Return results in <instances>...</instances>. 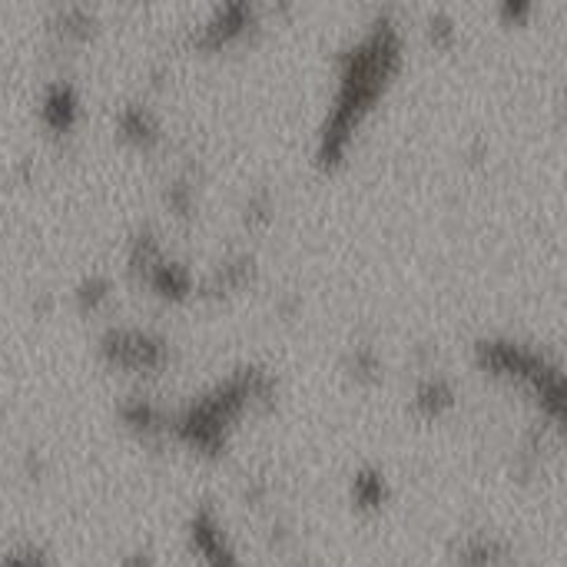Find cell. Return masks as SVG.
Returning a JSON list of instances; mask_svg holds the SVG:
<instances>
[{"label": "cell", "mask_w": 567, "mask_h": 567, "mask_svg": "<svg viewBox=\"0 0 567 567\" xmlns=\"http://www.w3.org/2000/svg\"><path fill=\"white\" fill-rule=\"evenodd\" d=\"M495 13H498V20L505 27H522V23H528L535 17V3L532 0H502L495 7Z\"/></svg>", "instance_id": "23"}, {"label": "cell", "mask_w": 567, "mask_h": 567, "mask_svg": "<svg viewBox=\"0 0 567 567\" xmlns=\"http://www.w3.org/2000/svg\"><path fill=\"white\" fill-rule=\"evenodd\" d=\"M120 567H156V561H153L150 548H136V551H130V555L120 561Z\"/></svg>", "instance_id": "27"}, {"label": "cell", "mask_w": 567, "mask_h": 567, "mask_svg": "<svg viewBox=\"0 0 567 567\" xmlns=\"http://www.w3.org/2000/svg\"><path fill=\"white\" fill-rule=\"evenodd\" d=\"M262 27V10L249 0H229V3H216L186 37V43L193 50H229V47H243L252 33H259Z\"/></svg>", "instance_id": "5"}, {"label": "cell", "mask_w": 567, "mask_h": 567, "mask_svg": "<svg viewBox=\"0 0 567 567\" xmlns=\"http://www.w3.org/2000/svg\"><path fill=\"white\" fill-rule=\"evenodd\" d=\"M425 40H429L435 50H452V47L462 40L458 20H455L449 10H429V13H425Z\"/></svg>", "instance_id": "22"}, {"label": "cell", "mask_w": 567, "mask_h": 567, "mask_svg": "<svg viewBox=\"0 0 567 567\" xmlns=\"http://www.w3.org/2000/svg\"><path fill=\"white\" fill-rule=\"evenodd\" d=\"M475 365L502 382L525 389L551 429L565 422V365L561 359L535 342L515 336H482L472 346Z\"/></svg>", "instance_id": "3"}, {"label": "cell", "mask_w": 567, "mask_h": 567, "mask_svg": "<svg viewBox=\"0 0 567 567\" xmlns=\"http://www.w3.org/2000/svg\"><path fill=\"white\" fill-rule=\"evenodd\" d=\"M239 219L249 233H262L272 226L276 219V193L269 186H256L246 193L243 206H239Z\"/></svg>", "instance_id": "20"}, {"label": "cell", "mask_w": 567, "mask_h": 567, "mask_svg": "<svg viewBox=\"0 0 567 567\" xmlns=\"http://www.w3.org/2000/svg\"><path fill=\"white\" fill-rule=\"evenodd\" d=\"M116 419L146 442L169 439V409H163L146 392H126L116 399Z\"/></svg>", "instance_id": "13"}, {"label": "cell", "mask_w": 567, "mask_h": 567, "mask_svg": "<svg viewBox=\"0 0 567 567\" xmlns=\"http://www.w3.org/2000/svg\"><path fill=\"white\" fill-rule=\"evenodd\" d=\"M37 120H40L43 133L53 136V140L73 136L76 126H80V120H83L80 86L70 76H50V80H43V86L37 93Z\"/></svg>", "instance_id": "7"}, {"label": "cell", "mask_w": 567, "mask_h": 567, "mask_svg": "<svg viewBox=\"0 0 567 567\" xmlns=\"http://www.w3.org/2000/svg\"><path fill=\"white\" fill-rule=\"evenodd\" d=\"M392 502V478L379 465H362L349 478V505L355 515H382Z\"/></svg>", "instance_id": "14"}, {"label": "cell", "mask_w": 567, "mask_h": 567, "mask_svg": "<svg viewBox=\"0 0 567 567\" xmlns=\"http://www.w3.org/2000/svg\"><path fill=\"white\" fill-rule=\"evenodd\" d=\"M53 306H56V299H53L50 292H40V296L33 299V312H37V316H50Z\"/></svg>", "instance_id": "29"}, {"label": "cell", "mask_w": 567, "mask_h": 567, "mask_svg": "<svg viewBox=\"0 0 567 567\" xmlns=\"http://www.w3.org/2000/svg\"><path fill=\"white\" fill-rule=\"evenodd\" d=\"M289 567H306V565H289Z\"/></svg>", "instance_id": "31"}, {"label": "cell", "mask_w": 567, "mask_h": 567, "mask_svg": "<svg viewBox=\"0 0 567 567\" xmlns=\"http://www.w3.org/2000/svg\"><path fill=\"white\" fill-rule=\"evenodd\" d=\"M269 495H272V485H269L262 475H252V478L243 482V498H246V505L262 508V505L269 502Z\"/></svg>", "instance_id": "24"}, {"label": "cell", "mask_w": 567, "mask_h": 567, "mask_svg": "<svg viewBox=\"0 0 567 567\" xmlns=\"http://www.w3.org/2000/svg\"><path fill=\"white\" fill-rule=\"evenodd\" d=\"M279 402V375L269 365L246 362L186 405L169 412V439L199 458H219L229 449L236 422L246 415H266Z\"/></svg>", "instance_id": "2"}, {"label": "cell", "mask_w": 567, "mask_h": 567, "mask_svg": "<svg viewBox=\"0 0 567 567\" xmlns=\"http://www.w3.org/2000/svg\"><path fill=\"white\" fill-rule=\"evenodd\" d=\"M342 372L355 385H379L382 375H385V359H382V352H379V346L372 339H355L342 352Z\"/></svg>", "instance_id": "19"}, {"label": "cell", "mask_w": 567, "mask_h": 567, "mask_svg": "<svg viewBox=\"0 0 567 567\" xmlns=\"http://www.w3.org/2000/svg\"><path fill=\"white\" fill-rule=\"evenodd\" d=\"M20 468H23V475H27L30 482H40V478L47 475V455H43L40 449H27L23 458H20Z\"/></svg>", "instance_id": "25"}, {"label": "cell", "mask_w": 567, "mask_h": 567, "mask_svg": "<svg viewBox=\"0 0 567 567\" xmlns=\"http://www.w3.org/2000/svg\"><path fill=\"white\" fill-rule=\"evenodd\" d=\"M455 405H458V389H455V382L445 372L425 369L415 379L412 395H409V412L419 422H439L449 412H455Z\"/></svg>", "instance_id": "12"}, {"label": "cell", "mask_w": 567, "mask_h": 567, "mask_svg": "<svg viewBox=\"0 0 567 567\" xmlns=\"http://www.w3.org/2000/svg\"><path fill=\"white\" fill-rule=\"evenodd\" d=\"M199 183H203V169L196 159H186L166 183H163V206L169 216L189 223L199 209Z\"/></svg>", "instance_id": "15"}, {"label": "cell", "mask_w": 567, "mask_h": 567, "mask_svg": "<svg viewBox=\"0 0 567 567\" xmlns=\"http://www.w3.org/2000/svg\"><path fill=\"white\" fill-rule=\"evenodd\" d=\"M0 567H53V551L43 542H17L0 551Z\"/></svg>", "instance_id": "21"}, {"label": "cell", "mask_w": 567, "mask_h": 567, "mask_svg": "<svg viewBox=\"0 0 567 567\" xmlns=\"http://www.w3.org/2000/svg\"><path fill=\"white\" fill-rule=\"evenodd\" d=\"M259 276V259L256 252L249 249H233L226 252L216 266H209L203 276H196V299H229V296H239L246 292Z\"/></svg>", "instance_id": "8"}, {"label": "cell", "mask_w": 567, "mask_h": 567, "mask_svg": "<svg viewBox=\"0 0 567 567\" xmlns=\"http://www.w3.org/2000/svg\"><path fill=\"white\" fill-rule=\"evenodd\" d=\"M113 292H116V282L110 272L103 269H90L83 272L73 289H70V302L80 316H100L110 302H113Z\"/></svg>", "instance_id": "18"}, {"label": "cell", "mask_w": 567, "mask_h": 567, "mask_svg": "<svg viewBox=\"0 0 567 567\" xmlns=\"http://www.w3.org/2000/svg\"><path fill=\"white\" fill-rule=\"evenodd\" d=\"M405 66V30L392 10H375L362 27L336 53V86L329 110L316 130L312 163L319 169H339L362 130V123L375 113V106L392 90L395 76Z\"/></svg>", "instance_id": "1"}, {"label": "cell", "mask_w": 567, "mask_h": 567, "mask_svg": "<svg viewBox=\"0 0 567 567\" xmlns=\"http://www.w3.org/2000/svg\"><path fill=\"white\" fill-rule=\"evenodd\" d=\"M465 156H468V163H475V166H478L482 159H488V143H485L482 136H475V140L465 146Z\"/></svg>", "instance_id": "28"}, {"label": "cell", "mask_w": 567, "mask_h": 567, "mask_svg": "<svg viewBox=\"0 0 567 567\" xmlns=\"http://www.w3.org/2000/svg\"><path fill=\"white\" fill-rule=\"evenodd\" d=\"M449 558L455 567H512L515 542L498 532H465L449 542Z\"/></svg>", "instance_id": "10"}, {"label": "cell", "mask_w": 567, "mask_h": 567, "mask_svg": "<svg viewBox=\"0 0 567 567\" xmlns=\"http://www.w3.org/2000/svg\"><path fill=\"white\" fill-rule=\"evenodd\" d=\"M113 133L133 146V150H143V153H153L163 146L166 133H163V116L146 103V100H126L116 106L113 113Z\"/></svg>", "instance_id": "11"}, {"label": "cell", "mask_w": 567, "mask_h": 567, "mask_svg": "<svg viewBox=\"0 0 567 567\" xmlns=\"http://www.w3.org/2000/svg\"><path fill=\"white\" fill-rule=\"evenodd\" d=\"M166 256V246H163V236L156 226L150 223H140L130 236H126V249H123V266H126V276L133 282H146V276L153 272V266Z\"/></svg>", "instance_id": "16"}, {"label": "cell", "mask_w": 567, "mask_h": 567, "mask_svg": "<svg viewBox=\"0 0 567 567\" xmlns=\"http://www.w3.org/2000/svg\"><path fill=\"white\" fill-rule=\"evenodd\" d=\"M143 286H146L153 296L166 299V302H186V299H193V292H196V272H193L189 262H183V259H176V256L166 252V256L153 266V272L146 276Z\"/></svg>", "instance_id": "17"}, {"label": "cell", "mask_w": 567, "mask_h": 567, "mask_svg": "<svg viewBox=\"0 0 567 567\" xmlns=\"http://www.w3.org/2000/svg\"><path fill=\"white\" fill-rule=\"evenodd\" d=\"M96 359L106 369L120 372H136V375H156L173 362V342L146 326H126V322H110L96 336Z\"/></svg>", "instance_id": "4"}, {"label": "cell", "mask_w": 567, "mask_h": 567, "mask_svg": "<svg viewBox=\"0 0 567 567\" xmlns=\"http://www.w3.org/2000/svg\"><path fill=\"white\" fill-rule=\"evenodd\" d=\"M43 30L56 50H80L100 33V13L86 3H53L43 17Z\"/></svg>", "instance_id": "9"}, {"label": "cell", "mask_w": 567, "mask_h": 567, "mask_svg": "<svg viewBox=\"0 0 567 567\" xmlns=\"http://www.w3.org/2000/svg\"><path fill=\"white\" fill-rule=\"evenodd\" d=\"M13 176H17V179H23V183H27V179H30V176H33V159H30V156H23V159H20V163H17V166H13Z\"/></svg>", "instance_id": "30"}, {"label": "cell", "mask_w": 567, "mask_h": 567, "mask_svg": "<svg viewBox=\"0 0 567 567\" xmlns=\"http://www.w3.org/2000/svg\"><path fill=\"white\" fill-rule=\"evenodd\" d=\"M299 309H302V296H299V292H282V296H276V312H279L282 319H296Z\"/></svg>", "instance_id": "26"}, {"label": "cell", "mask_w": 567, "mask_h": 567, "mask_svg": "<svg viewBox=\"0 0 567 567\" xmlns=\"http://www.w3.org/2000/svg\"><path fill=\"white\" fill-rule=\"evenodd\" d=\"M183 538H186V548L193 558H199L203 567H243L239 558V548L219 515V508L213 502H196L189 518H186V528H183Z\"/></svg>", "instance_id": "6"}]
</instances>
